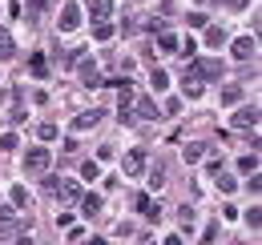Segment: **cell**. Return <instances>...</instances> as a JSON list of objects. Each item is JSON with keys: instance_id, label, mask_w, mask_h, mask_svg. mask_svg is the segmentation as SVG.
I'll return each instance as SVG.
<instances>
[{"instance_id": "cell-1", "label": "cell", "mask_w": 262, "mask_h": 245, "mask_svg": "<svg viewBox=\"0 0 262 245\" xmlns=\"http://www.w3.org/2000/svg\"><path fill=\"white\" fill-rule=\"evenodd\" d=\"M49 161H53L49 149H29V153H25V169H29V173H45Z\"/></svg>"}, {"instance_id": "cell-2", "label": "cell", "mask_w": 262, "mask_h": 245, "mask_svg": "<svg viewBox=\"0 0 262 245\" xmlns=\"http://www.w3.org/2000/svg\"><path fill=\"white\" fill-rule=\"evenodd\" d=\"M121 169H125L129 177H137V173H145V149H129V153L121 157Z\"/></svg>"}, {"instance_id": "cell-3", "label": "cell", "mask_w": 262, "mask_h": 245, "mask_svg": "<svg viewBox=\"0 0 262 245\" xmlns=\"http://www.w3.org/2000/svg\"><path fill=\"white\" fill-rule=\"evenodd\" d=\"M133 205H137V213L149 217V221H158V217H162V205H158L154 197H145V193H137V201H133Z\"/></svg>"}, {"instance_id": "cell-4", "label": "cell", "mask_w": 262, "mask_h": 245, "mask_svg": "<svg viewBox=\"0 0 262 245\" xmlns=\"http://www.w3.org/2000/svg\"><path fill=\"white\" fill-rule=\"evenodd\" d=\"M190 77H198V81H202V77H210V81H218V77H222V61H198Z\"/></svg>"}, {"instance_id": "cell-5", "label": "cell", "mask_w": 262, "mask_h": 245, "mask_svg": "<svg viewBox=\"0 0 262 245\" xmlns=\"http://www.w3.org/2000/svg\"><path fill=\"white\" fill-rule=\"evenodd\" d=\"M57 24H61V32H73L77 24H81V8H77V4H65V8H61V20H57Z\"/></svg>"}, {"instance_id": "cell-6", "label": "cell", "mask_w": 262, "mask_h": 245, "mask_svg": "<svg viewBox=\"0 0 262 245\" xmlns=\"http://www.w3.org/2000/svg\"><path fill=\"white\" fill-rule=\"evenodd\" d=\"M53 193H61V201H81V185L77 181H53Z\"/></svg>"}, {"instance_id": "cell-7", "label": "cell", "mask_w": 262, "mask_h": 245, "mask_svg": "<svg viewBox=\"0 0 262 245\" xmlns=\"http://www.w3.org/2000/svg\"><path fill=\"white\" fill-rule=\"evenodd\" d=\"M254 125H258V109H254V105L238 109V117H234V129H254Z\"/></svg>"}, {"instance_id": "cell-8", "label": "cell", "mask_w": 262, "mask_h": 245, "mask_svg": "<svg viewBox=\"0 0 262 245\" xmlns=\"http://www.w3.org/2000/svg\"><path fill=\"white\" fill-rule=\"evenodd\" d=\"M77 72H81V81H85L89 89H97V85H101V77H97V64H93V61H81V68H77Z\"/></svg>"}, {"instance_id": "cell-9", "label": "cell", "mask_w": 262, "mask_h": 245, "mask_svg": "<svg viewBox=\"0 0 262 245\" xmlns=\"http://www.w3.org/2000/svg\"><path fill=\"white\" fill-rule=\"evenodd\" d=\"M109 12H113V4H109V0H93V4H89V16H93L97 24L109 20Z\"/></svg>"}, {"instance_id": "cell-10", "label": "cell", "mask_w": 262, "mask_h": 245, "mask_svg": "<svg viewBox=\"0 0 262 245\" xmlns=\"http://www.w3.org/2000/svg\"><path fill=\"white\" fill-rule=\"evenodd\" d=\"M234 57H238V61H250V57H254V40H250V36L234 40Z\"/></svg>"}, {"instance_id": "cell-11", "label": "cell", "mask_w": 262, "mask_h": 245, "mask_svg": "<svg viewBox=\"0 0 262 245\" xmlns=\"http://www.w3.org/2000/svg\"><path fill=\"white\" fill-rule=\"evenodd\" d=\"M81 213H89V217L101 213V197L97 193H81Z\"/></svg>"}, {"instance_id": "cell-12", "label": "cell", "mask_w": 262, "mask_h": 245, "mask_svg": "<svg viewBox=\"0 0 262 245\" xmlns=\"http://www.w3.org/2000/svg\"><path fill=\"white\" fill-rule=\"evenodd\" d=\"M97 121H101V113H97V109H93V113H81V117L73 121V129L81 133V129H93V125H97Z\"/></svg>"}, {"instance_id": "cell-13", "label": "cell", "mask_w": 262, "mask_h": 245, "mask_svg": "<svg viewBox=\"0 0 262 245\" xmlns=\"http://www.w3.org/2000/svg\"><path fill=\"white\" fill-rule=\"evenodd\" d=\"M12 53H16V44H12V32H4V29H0V61H8Z\"/></svg>"}, {"instance_id": "cell-14", "label": "cell", "mask_w": 262, "mask_h": 245, "mask_svg": "<svg viewBox=\"0 0 262 245\" xmlns=\"http://www.w3.org/2000/svg\"><path fill=\"white\" fill-rule=\"evenodd\" d=\"M158 48H162V53H178V36L162 29V36H158Z\"/></svg>"}, {"instance_id": "cell-15", "label": "cell", "mask_w": 262, "mask_h": 245, "mask_svg": "<svg viewBox=\"0 0 262 245\" xmlns=\"http://www.w3.org/2000/svg\"><path fill=\"white\" fill-rule=\"evenodd\" d=\"M186 161H190V165H194V161H202V157H206V145H202V141H194V145H186Z\"/></svg>"}, {"instance_id": "cell-16", "label": "cell", "mask_w": 262, "mask_h": 245, "mask_svg": "<svg viewBox=\"0 0 262 245\" xmlns=\"http://www.w3.org/2000/svg\"><path fill=\"white\" fill-rule=\"evenodd\" d=\"M149 85H154V92H162L165 85H169V77H165V68H154V72H149Z\"/></svg>"}, {"instance_id": "cell-17", "label": "cell", "mask_w": 262, "mask_h": 245, "mask_svg": "<svg viewBox=\"0 0 262 245\" xmlns=\"http://www.w3.org/2000/svg\"><path fill=\"white\" fill-rule=\"evenodd\" d=\"M137 117H158V105H154L149 96H141V101H137Z\"/></svg>"}, {"instance_id": "cell-18", "label": "cell", "mask_w": 262, "mask_h": 245, "mask_svg": "<svg viewBox=\"0 0 262 245\" xmlns=\"http://www.w3.org/2000/svg\"><path fill=\"white\" fill-rule=\"evenodd\" d=\"M81 177H85V181H97V177H101V165H97V161H85V165H81Z\"/></svg>"}, {"instance_id": "cell-19", "label": "cell", "mask_w": 262, "mask_h": 245, "mask_svg": "<svg viewBox=\"0 0 262 245\" xmlns=\"http://www.w3.org/2000/svg\"><path fill=\"white\" fill-rule=\"evenodd\" d=\"M206 44H214V48H218V44H226V32H222L218 24H214V29L206 32Z\"/></svg>"}, {"instance_id": "cell-20", "label": "cell", "mask_w": 262, "mask_h": 245, "mask_svg": "<svg viewBox=\"0 0 262 245\" xmlns=\"http://www.w3.org/2000/svg\"><path fill=\"white\" fill-rule=\"evenodd\" d=\"M29 68H33V77H45V72H49V64H45V57H40V53L29 61Z\"/></svg>"}, {"instance_id": "cell-21", "label": "cell", "mask_w": 262, "mask_h": 245, "mask_svg": "<svg viewBox=\"0 0 262 245\" xmlns=\"http://www.w3.org/2000/svg\"><path fill=\"white\" fill-rule=\"evenodd\" d=\"M222 101H226V105H238V101H242V89H238V85L222 89Z\"/></svg>"}, {"instance_id": "cell-22", "label": "cell", "mask_w": 262, "mask_h": 245, "mask_svg": "<svg viewBox=\"0 0 262 245\" xmlns=\"http://www.w3.org/2000/svg\"><path fill=\"white\" fill-rule=\"evenodd\" d=\"M12 149H16V133H4L0 137V153H12Z\"/></svg>"}, {"instance_id": "cell-23", "label": "cell", "mask_w": 262, "mask_h": 245, "mask_svg": "<svg viewBox=\"0 0 262 245\" xmlns=\"http://www.w3.org/2000/svg\"><path fill=\"white\" fill-rule=\"evenodd\" d=\"M182 89H186V96H202V81H198V77H190Z\"/></svg>"}, {"instance_id": "cell-24", "label": "cell", "mask_w": 262, "mask_h": 245, "mask_svg": "<svg viewBox=\"0 0 262 245\" xmlns=\"http://www.w3.org/2000/svg\"><path fill=\"white\" fill-rule=\"evenodd\" d=\"M238 169H242V173H254V169H258V157H254V153L242 157V161H238Z\"/></svg>"}, {"instance_id": "cell-25", "label": "cell", "mask_w": 262, "mask_h": 245, "mask_svg": "<svg viewBox=\"0 0 262 245\" xmlns=\"http://www.w3.org/2000/svg\"><path fill=\"white\" fill-rule=\"evenodd\" d=\"M36 133H40V141H53V137H57V125H40Z\"/></svg>"}, {"instance_id": "cell-26", "label": "cell", "mask_w": 262, "mask_h": 245, "mask_svg": "<svg viewBox=\"0 0 262 245\" xmlns=\"http://www.w3.org/2000/svg\"><path fill=\"white\" fill-rule=\"evenodd\" d=\"M12 205H29V193H25V189H20V185H16V189H12Z\"/></svg>"}, {"instance_id": "cell-27", "label": "cell", "mask_w": 262, "mask_h": 245, "mask_svg": "<svg viewBox=\"0 0 262 245\" xmlns=\"http://www.w3.org/2000/svg\"><path fill=\"white\" fill-rule=\"evenodd\" d=\"M93 36H97V40H109V36H113V24H97V29H93Z\"/></svg>"}, {"instance_id": "cell-28", "label": "cell", "mask_w": 262, "mask_h": 245, "mask_svg": "<svg viewBox=\"0 0 262 245\" xmlns=\"http://www.w3.org/2000/svg\"><path fill=\"white\" fill-rule=\"evenodd\" d=\"M186 20H190V24H194V29H206V12H190V16H186Z\"/></svg>"}, {"instance_id": "cell-29", "label": "cell", "mask_w": 262, "mask_h": 245, "mask_svg": "<svg viewBox=\"0 0 262 245\" xmlns=\"http://www.w3.org/2000/svg\"><path fill=\"white\" fill-rule=\"evenodd\" d=\"M178 217H182V225H186V229L194 225V209H190V205H182V213H178Z\"/></svg>"}, {"instance_id": "cell-30", "label": "cell", "mask_w": 262, "mask_h": 245, "mask_svg": "<svg viewBox=\"0 0 262 245\" xmlns=\"http://www.w3.org/2000/svg\"><path fill=\"white\" fill-rule=\"evenodd\" d=\"M234 185H238L234 177H218V189H222V193H234Z\"/></svg>"}, {"instance_id": "cell-31", "label": "cell", "mask_w": 262, "mask_h": 245, "mask_svg": "<svg viewBox=\"0 0 262 245\" xmlns=\"http://www.w3.org/2000/svg\"><path fill=\"white\" fill-rule=\"evenodd\" d=\"M178 48H182V57H186V61H190V57L198 53V44H194V40H186V44H178Z\"/></svg>"}, {"instance_id": "cell-32", "label": "cell", "mask_w": 262, "mask_h": 245, "mask_svg": "<svg viewBox=\"0 0 262 245\" xmlns=\"http://www.w3.org/2000/svg\"><path fill=\"white\" fill-rule=\"evenodd\" d=\"M149 185H154V189H162V185H165V177H162V169H154V173H149Z\"/></svg>"}, {"instance_id": "cell-33", "label": "cell", "mask_w": 262, "mask_h": 245, "mask_svg": "<svg viewBox=\"0 0 262 245\" xmlns=\"http://www.w3.org/2000/svg\"><path fill=\"white\" fill-rule=\"evenodd\" d=\"M214 237H218V229H214V225H210V229H206V233H202V245H214Z\"/></svg>"}, {"instance_id": "cell-34", "label": "cell", "mask_w": 262, "mask_h": 245, "mask_svg": "<svg viewBox=\"0 0 262 245\" xmlns=\"http://www.w3.org/2000/svg\"><path fill=\"white\" fill-rule=\"evenodd\" d=\"M25 4H29V8H33V12H40V8H45V4H49V0H25Z\"/></svg>"}, {"instance_id": "cell-35", "label": "cell", "mask_w": 262, "mask_h": 245, "mask_svg": "<svg viewBox=\"0 0 262 245\" xmlns=\"http://www.w3.org/2000/svg\"><path fill=\"white\" fill-rule=\"evenodd\" d=\"M165 245H182V237H165Z\"/></svg>"}, {"instance_id": "cell-36", "label": "cell", "mask_w": 262, "mask_h": 245, "mask_svg": "<svg viewBox=\"0 0 262 245\" xmlns=\"http://www.w3.org/2000/svg\"><path fill=\"white\" fill-rule=\"evenodd\" d=\"M85 245H105V241H101V237H93V241H85Z\"/></svg>"}, {"instance_id": "cell-37", "label": "cell", "mask_w": 262, "mask_h": 245, "mask_svg": "<svg viewBox=\"0 0 262 245\" xmlns=\"http://www.w3.org/2000/svg\"><path fill=\"white\" fill-rule=\"evenodd\" d=\"M20 245H33V241H20Z\"/></svg>"}]
</instances>
